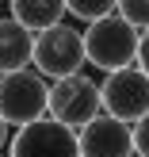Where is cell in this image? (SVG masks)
<instances>
[{
  "mask_svg": "<svg viewBox=\"0 0 149 157\" xmlns=\"http://www.w3.org/2000/svg\"><path fill=\"white\" fill-rule=\"evenodd\" d=\"M35 31H27L19 19H0V73H15L35 61Z\"/></svg>",
  "mask_w": 149,
  "mask_h": 157,
  "instance_id": "obj_8",
  "label": "cell"
},
{
  "mask_svg": "<svg viewBox=\"0 0 149 157\" xmlns=\"http://www.w3.org/2000/svg\"><path fill=\"white\" fill-rule=\"evenodd\" d=\"M80 134V157H134V127L115 115H96L88 127L76 130Z\"/></svg>",
  "mask_w": 149,
  "mask_h": 157,
  "instance_id": "obj_7",
  "label": "cell"
},
{
  "mask_svg": "<svg viewBox=\"0 0 149 157\" xmlns=\"http://www.w3.org/2000/svg\"><path fill=\"white\" fill-rule=\"evenodd\" d=\"M88 61V46H84V31L69 27H50L35 38V69L50 81H65V77H76L80 65Z\"/></svg>",
  "mask_w": 149,
  "mask_h": 157,
  "instance_id": "obj_3",
  "label": "cell"
},
{
  "mask_svg": "<svg viewBox=\"0 0 149 157\" xmlns=\"http://www.w3.org/2000/svg\"><path fill=\"white\" fill-rule=\"evenodd\" d=\"M99 96H103L107 115H115L122 123H142L149 115V73L138 65L107 73V81L99 84Z\"/></svg>",
  "mask_w": 149,
  "mask_h": 157,
  "instance_id": "obj_5",
  "label": "cell"
},
{
  "mask_svg": "<svg viewBox=\"0 0 149 157\" xmlns=\"http://www.w3.org/2000/svg\"><path fill=\"white\" fill-rule=\"evenodd\" d=\"M65 4H69V15H76L84 23H99L119 12V0H65Z\"/></svg>",
  "mask_w": 149,
  "mask_h": 157,
  "instance_id": "obj_10",
  "label": "cell"
},
{
  "mask_svg": "<svg viewBox=\"0 0 149 157\" xmlns=\"http://www.w3.org/2000/svg\"><path fill=\"white\" fill-rule=\"evenodd\" d=\"M4 146H8V119L0 115V150H4Z\"/></svg>",
  "mask_w": 149,
  "mask_h": 157,
  "instance_id": "obj_14",
  "label": "cell"
},
{
  "mask_svg": "<svg viewBox=\"0 0 149 157\" xmlns=\"http://www.w3.org/2000/svg\"><path fill=\"white\" fill-rule=\"evenodd\" d=\"M84 46H88V61L96 69H103V73H119V69H130L138 61L142 31L115 12V15H107V19H99V23H88V31H84Z\"/></svg>",
  "mask_w": 149,
  "mask_h": 157,
  "instance_id": "obj_1",
  "label": "cell"
},
{
  "mask_svg": "<svg viewBox=\"0 0 149 157\" xmlns=\"http://www.w3.org/2000/svg\"><path fill=\"white\" fill-rule=\"evenodd\" d=\"M8 157H80V134L58 119H38L19 127Z\"/></svg>",
  "mask_w": 149,
  "mask_h": 157,
  "instance_id": "obj_6",
  "label": "cell"
},
{
  "mask_svg": "<svg viewBox=\"0 0 149 157\" xmlns=\"http://www.w3.org/2000/svg\"><path fill=\"white\" fill-rule=\"evenodd\" d=\"M134 150L138 157H149V115L142 123H134Z\"/></svg>",
  "mask_w": 149,
  "mask_h": 157,
  "instance_id": "obj_12",
  "label": "cell"
},
{
  "mask_svg": "<svg viewBox=\"0 0 149 157\" xmlns=\"http://www.w3.org/2000/svg\"><path fill=\"white\" fill-rule=\"evenodd\" d=\"M138 69L149 73V31H142V50H138Z\"/></svg>",
  "mask_w": 149,
  "mask_h": 157,
  "instance_id": "obj_13",
  "label": "cell"
},
{
  "mask_svg": "<svg viewBox=\"0 0 149 157\" xmlns=\"http://www.w3.org/2000/svg\"><path fill=\"white\" fill-rule=\"evenodd\" d=\"M99 107H103L99 84H92V77H84V73L50 84V119L65 123V127H73V130L88 127L96 115H103Z\"/></svg>",
  "mask_w": 149,
  "mask_h": 157,
  "instance_id": "obj_4",
  "label": "cell"
},
{
  "mask_svg": "<svg viewBox=\"0 0 149 157\" xmlns=\"http://www.w3.org/2000/svg\"><path fill=\"white\" fill-rule=\"evenodd\" d=\"M65 12H69L65 0H12V19H19L35 35H42L50 27H61Z\"/></svg>",
  "mask_w": 149,
  "mask_h": 157,
  "instance_id": "obj_9",
  "label": "cell"
},
{
  "mask_svg": "<svg viewBox=\"0 0 149 157\" xmlns=\"http://www.w3.org/2000/svg\"><path fill=\"white\" fill-rule=\"evenodd\" d=\"M119 15L130 19L138 31H149V0H119Z\"/></svg>",
  "mask_w": 149,
  "mask_h": 157,
  "instance_id": "obj_11",
  "label": "cell"
},
{
  "mask_svg": "<svg viewBox=\"0 0 149 157\" xmlns=\"http://www.w3.org/2000/svg\"><path fill=\"white\" fill-rule=\"evenodd\" d=\"M0 115L8 127H31L50 115V84L38 69L0 73Z\"/></svg>",
  "mask_w": 149,
  "mask_h": 157,
  "instance_id": "obj_2",
  "label": "cell"
}]
</instances>
